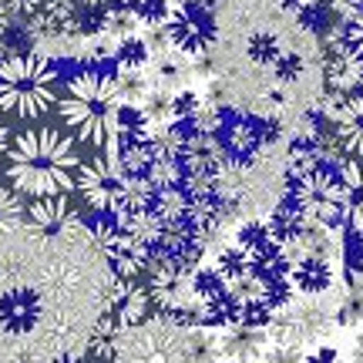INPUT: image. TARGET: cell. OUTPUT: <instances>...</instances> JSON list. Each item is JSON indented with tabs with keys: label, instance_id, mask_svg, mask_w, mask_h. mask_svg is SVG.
<instances>
[{
	"label": "cell",
	"instance_id": "19",
	"mask_svg": "<svg viewBox=\"0 0 363 363\" xmlns=\"http://www.w3.org/2000/svg\"><path fill=\"white\" fill-rule=\"evenodd\" d=\"M343 40H347V48H350V51L357 54V57H363V7H357V11L350 13Z\"/></svg>",
	"mask_w": 363,
	"mask_h": 363
},
{
	"label": "cell",
	"instance_id": "22",
	"mask_svg": "<svg viewBox=\"0 0 363 363\" xmlns=\"http://www.w3.org/2000/svg\"><path fill=\"white\" fill-rule=\"evenodd\" d=\"M84 11H101V7H108V0H78Z\"/></svg>",
	"mask_w": 363,
	"mask_h": 363
},
{
	"label": "cell",
	"instance_id": "18",
	"mask_svg": "<svg viewBox=\"0 0 363 363\" xmlns=\"http://www.w3.org/2000/svg\"><path fill=\"white\" fill-rule=\"evenodd\" d=\"M125 7L138 21H148V24H165V17L172 13L169 0H125Z\"/></svg>",
	"mask_w": 363,
	"mask_h": 363
},
{
	"label": "cell",
	"instance_id": "20",
	"mask_svg": "<svg viewBox=\"0 0 363 363\" xmlns=\"http://www.w3.org/2000/svg\"><path fill=\"white\" fill-rule=\"evenodd\" d=\"M252 57L269 65V61H276V57H279V44H276L272 38H256V40H252Z\"/></svg>",
	"mask_w": 363,
	"mask_h": 363
},
{
	"label": "cell",
	"instance_id": "10",
	"mask_svg": "<svg viewBox=\"0 0 363 363\" xmlns=\"http://www.w3.org/2000/svg\"><path fill=\"white\" fill-rule=\"evenodd\" d=\"M337 142L350 158H363V91H353L340 98V108L333 115Z\"/></svg>",
	"mask_w": 363,
	"mask_h": 363
},
{
	"label": "cell",
	"instance_id": "3",
	"mask_svg": "<svg viewBox=\"0 0 363 363\" xmlns=\"http://www.w3.org/2000/svg\"><path fill=\"white\" fill-rule=\"evenodd\" d=\"M57 91V71L38 54H11L0 61V111L17 118L48 115Z\"/></svg>",
	"mask_w": 363,
	"mask_h": 363
},
{
	"label": "cell",
	"instance_id": "5",
	"mask_svg": "<svg viewBox=\"0 0 363 363\" xmlns=\"http://www.w3.org/2000/svg\"><path fill=\"white\" fill-rule=\"evenodd\" d=\"M165 30L172 48H179L182 54H199L216 40V17L202 0H192L165 17Z\"/></svg>",
	"mask_w": 363,
	"mask_h": 363
},
{
	"label": "cell",
	"instance_id": "17",
	"mask_svg": "<svg viewBox=\"0 0 363 363\" xmlns=\"http://www.w3.org/2000/svg\"><path fill=\"white\" fill-rule=\"evenodd\" d=\"M24 222V202H21V195L7 189V185H0V235L17 229Z\"/></svg>",
	"mask_w": 363,
	"mask_h": 363
},
{
	"label": "cell",
	"instance_id": "23",
	"mask_svg": "<svg viewBox=\"0 0 363 363\" xmlns=\"http://www.w3.org/2000/svg\"><path fill=\"white\" fill-rule=\"evenodd\" d=\"M313 357H320V360H333L337 353H333V350H316V353H313Z\"/></svg>",
	"mask_w": 363,
	"mask_h": 363
},
{
	"label": "cell",
	"instance_id": "1",
	"mask_svg": "<svg viewBox=\"0 0 363 363\" xmlns=\"http://www.w3.org/2000/svg\"><path fill=\"white\" fill-rule=\"evenodd\" d=\"M81 155L74 138L57 128H27L7 148V179L27 195H61L74 189Z\"/></svg>",
	"mask_w": 363,
	"mask_h": 363
},
{
	"label": "cell",
	"instance_id": "21",
	"mask_svg": "<svg viewBox=\"0 0 363 363\" xmlns=\"http://www.w3.org/2000/svg\"><path fill=\"white\" fill-rule=\"evenodd\" d=\"M7 148H11V135H7V125L0 121V158L7 155Z\"/></svg>",
	"mask_w": 363,
	"mask_h": 363
},
{
	"label": "cell",
	"instance_id": "16",
	"mask_svg": "<svg viewBox=\"0 0 363 363\" xmlns=\"http://www.w3.org/2000/svg\"><path fill=\"white\" fill-rule=\"evenodd\" d=\"M34 299L27 296V293H11V296H4L0 303V320L11 326V330H24L30 323V316H34Z\"/></svg>",
	"mask_w": 363,
	"mask_h": 363
},
{
	"label": "cell",
	"instance_id": "11",
	"mask_svg": "<svg viewBox=\"0 0 363 363\" xmlns=\"http://www.w3.org/2000/svg\"><path fill=\"white\" fill-rule=\"evenodd\" d=\"M286 276H289V283L296 286L299 293L316 296V293H323L326 286L333 283V266H330L323 252H299L293 262H286Z\"/></svg>",
	"mask_w": 363,
	"mask_h": 363
},
{
	"label": "cell",
	"instance_id": "24",
	"mask_svg": "<svg viewBox=\"0 0 363 363\" xmlns=\"http://www.w3.org/2000/svg\"><path fill=\"white\" fill-rule=\"evenodd\" d=\"M357 7H363V0H357Z\"/></svg>",
	"mask_w": 363,
	"mask_h": 363
},
{
	"label": "cell",
	"instance_id": "14",
	"mask_svg": "<svg viewBox=\"0 0 363 363\" xmlns=\"http://www.w3.org/2000/svg\"><path fill=\"white\" fill-rule=\"evenodd\" d=\"M262 343H266V337H262V330H256L252 323H239L233 337L222 340L225 353H229V357H239V360L259 357V353H262Z\"/></svg>",
	"mask_w": 363,
	"mask_h": 363
},
{
	"label": "cell",
	"instance_id": "6",
	"mask_svg": "<svg viewBox=\"0 0 363 363\" xmlns=\"http://www.w3.org/2000/svg\"><path fill=\"white\" fill-rule=\"evenodd\" d=\"M337 225L363 235V158H343L337 169Z\"/></svg>",
	"mask_w": 363,
	"mask_h": 363
},
{
	"label": "cell",
	"instance_id": "4",
	"mask_svg": "<svg viewBox=\"0 0 363 363\" xmlns=\"http://www.w3.org/2000/svg\"><path fill=\"white\" fill-rule=\"evenodd\" d=\"M128 172L118 165V158L111 155H98L91 162H81L78 175H74V189L78 195L88 202L91 208H101V212H111L118 192H121V182H125Z\"/></svg>",
	"mask_w": 363,
	"mask_h": 363
},
{
	"label": "cell",
	"instance_id": "12",
	"mask_svg": "<svg viewBox=\"0 0 363 363\" xmlns=\"http://www.w3.org/2000/svg\"><path fill=\"white\" fill-rule=\"evenodd\" d=\"M360 84H363V57H357L347 48V40H343L337 57L326 65V88L333 91L337 98H347L353 91H360Z\"/></svg>",
	"mask_w": 363,
	"mask_h": 363
},
{
	"label": "cell",
	"instance_id": "7",
	"mask_svg": "<svg viewBox=\"0 0 363 363\" xmlns=\"http://www.w3.org/2000/svg\"><path fill=\"white\" fill-rule=\"evenodd\" d=\"M195 286V303H199V313H202V323L212 326H233L239 320V306H235L229 286L219 272H199L192 279Z\"/></svg>",
	"mask_w": 363,
	"mask_h": 363
},
{
	"label": "cell",
	"instance_id": "25",
	"mask_svg": "<svg viewBox=\"0 0 363 363\" xmlns=\"http://www.w3.org/2000/svg\"><path fill=\"white\" fill-rule=\"evenodd\" d=\"M360 91H363V84H360Z\"/></svg>",
	"mask_w": 363,
	"mask_h": 363
},
{
	"label": "cell",
	"instance_id": "9",
	"mask_svg": "<svg viewBox=\"0 0 363 363\" xmlns=\"http://www.w3.org/2000/svg\"><path fill=\"white\" fill-rule=\"evenodd\" d=\"M78 216L71 202L61 195H38V202H30L24 208V225L30 229L34 235H61L67 225H74Z\"/></svg>",
	"mask_w": 363,
	"mask_h": 363
},
{
	"label": "cell",
	"instance_id": "8",
	"mask_svg": "<svg viewBox=\"0 0 363 363\" xmlns=\"http://www.w3.org/2000/svg\"><path fill=\"white\" fill-rule=\"evenodd\" d=\"M148 293H152L158 310H165V313H189V310L199 313L195 286H192V279L182 272V266H165V262H158Z\"/></svg>",
	"mask_w": 363,
	"mask_h": 363
},
{
	"label": "cell",
	"instance_id": "2",
	"mask_svg": "<svg viewBox=\"0 0 363 363\" xmlns=\"http://www.w3.org/2000/svg\"><path fill=\"white\" fill-rule=\"evenodd\" d=\"M121 104H125V94L118 88V78L101 74L94 67H84L65 84V98L57 101V108H61L65 125L81 142L111 152Z\"/></svg>",
	"mask_w": 363,
	"mask_h": 363
},
{
	"label": "cell",
	"instance_id": "15",
	"mask_svg": "<svg viewBox=\"0 0 363 363\" xmlns=\"http://www.w3.org/2000/svg\"><path fill=\"white\" fill-rule=\"evenodd\" d=\"M152 61V48L148 40H138V38H121L115 48V65L118 71H145Z\"/></svg>",
	"mask_w": 363,
	"mask_h": 363
},
{
	"label": "cell",
	"instance_id": "13",
	"mask_svg": "<svg viewBox=\"0 0 363 363\" xmlns=\"http://www.w3.org/2000/svg\"><path fill=\"white\" fill-rule=\"evenodd\" d=\"M148 306H152V293L135 286L131 279H121L118 283V293H115V313H118V323H142L148 316Z\"/></svg>",
	"mask_w": 363,
	"mask_h": 363
}]
</instances>
